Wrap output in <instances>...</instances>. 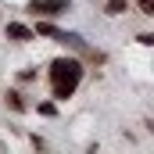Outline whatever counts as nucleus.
I'll list each match as a JSON object with an SVG mask.
<instances>
[{
    "mask_svg": "<svg viewBox=\"0 0 154 154\" xmlns=\"http://www.w3.org/2000/svg\"><path fill=\"white\" fill-rule=\"evenodd\" d=\"M79 79H82V65L72 61V57H61V61L50 65V86H54V97L57 100H68L75 93Z\"/></svg>",
    "mask_w": 154,
    "mask_h": 154,
    "instance_id": "f257e3e1",
    "label": "nucleus"
},
{
    "mask_svg": "<svg viewBox=\"0 0 154 154\" xmlns=\"http://www.w3.org/2000/svg\"><path fill=\"white\" fill-rule=\"evenodd\" d=\"M68 7V0H36V4H29V11H36V14H61Z\"/></svg>",
    "mask_w": 154,
    "mask_h": 154,
    "instance_id": "f03ea898",
    "label": "nucleus"
},
{
    "mask_svg": "<svg viewBox=\"0 0 154 154\" xmlns=\"http://www.w3.org/2000/svg\"><path fill=\"white\" fill-rule=\"evenodd\" d=\"M7 36H14V39H29L32 32H29L25 25H18V22H11V25H7Z\"/></svg>",
    "mask_w": 154,
    "mask_h": 154,
    "instance_id": "7ed1b4c3",
    "label": "nucleus"
},
{
    "mask_svg": "<svg viewBox=\"0 0 154 154\" xmlns=\"http://www.w3.org/2000/svg\"><path fill=\"white\" fill-rule=\"evenodd\" d=\"M125 11V0H108V14H122Z\"/></svg>",
    "mask_w": 154,
    "mask_h": 154,
    "instance_id": "20e7f679",
    "label": "nucleus"
},
{
    "mask_svg": "<svg viewBox=\"0 0 154 154\" xmlns=\"http://www.w3.org/2000/svg\"><path fill=\"white\" fill-rule=\"evenodd\" d=\"M136 4H140V11H143V14H154V0H136Z\"/></svg>",
    "mask_w": 154,
    "mask_h": 154,
    "instance_id": "39448f33",
    "label": "nucleus"
},
{
    "mask_svg": "<svg viewBox=\"0 0 154 154\" xmlns=\"http://www.w3.org/2000/svg\"><path fill=\"white\" fill-rule=\"evenodd\" d=\"M140 43H147V47H154V32H147V36H140Z\"/></svg>",
    "mask_w": 154,
    "mask_h": 154,
    "instance_id": "423d86ee",
    "label": "nucleus"
}]
</instances>
